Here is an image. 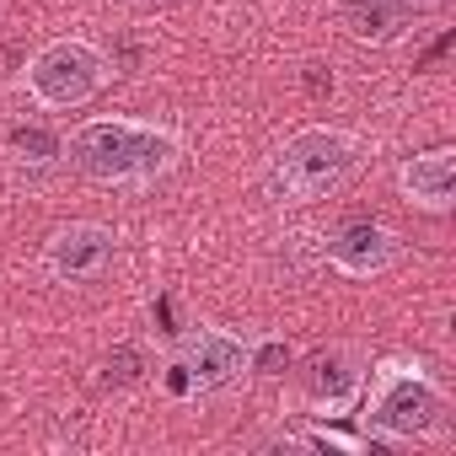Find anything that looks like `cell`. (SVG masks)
I'll return each mask as SVG.
<instances>
[{"label": "cell", "mask_w": 456, "mask_h": 456, "mask_svg": "<svg viewBox=\"0 0 456 456\" xmlns=\"http://www.w3.org/2000/svg\"><path fill=\"white\" fill-rule=\"evenodd\" d=\"M445 408H451V397L424 360L387 354L365 370V392L354 403V419H360V435L370 445H408V440L440 435Z\"/></svg>", "instance_id": "cell-1"}, {"label": "cell", "mask_w": 456, "mask_h": 456, "mask_svg": "<svg viewBox=\"0 0 456 456\" xmlns=\"http://www.w3.org/2000/svg\"><path fill=\"white\" fill-rule=\"evenodd\" d=\"M65 156L81 177L102 188H151L177 167L183 145L172 129L145 118H86L81 129H70Z\"/></svg>", "instance_id": "cell-2"}, {"label": "cell", "mask_w": 456, "mask_h": 456, "mask_svg": "<svg viewBox=\"0 0 456 456\" xmlns=\"http://www.w3.org/2000/svg\"><path fill=\"white\" fill-rule=\"evenodd\" d=\"M360 161H365V145H360L354 129L306 124L274 151V161L264 172V188H269L274 204H317V199L338 193L360 172Z\"/></svg>", "instance_id": "cell-3"}, {"label": "cell", "mask_w": 456, "mask_h": 456, "mask_svg": "<svg viewBox=\"0 0 456 456\" xmlns=\"http://www.w3.org/2000/svg\"><path fill=\"white\" fill-rule=\"evenodd\" d=\"M113 81L108 54L92 38H54L44 44L28 65H22V86L38 108L65 113V108H86L102 86Z\"/></svg>", "instance_id": "cell-4"}, {"label": "cell", "mask_w": 456, "mask_h": 456, "mask_svg": "<svg viewBox=\"0 0 456 456\" xmlns=\"http://www.w3.org/2000/svg\"><path fill=\"white\" fill-rule=\"evenodd\" d=\"M248 344L232 328H188L167 360V392L172 397H209L220 387H232L248 370Z\"/></svg>", "instance_id": "cell-5"}, {"label": "cell", "mask_w": 456, "mask_h": 456, "mask_svg": "<svg viewBox=\"0 0 456 456\" xmlns=\"http://www.w3.org/2000/svg\"><path fill=\"white\" fill-rule=\"evenodd\" d=\"M365 370H370V360L354 344L312 349L301 360V370H296V397L317 419H349L354 403H360V392H365Z\"/></svg>", "instance_id": "cell-6"}, {"label": "cell", "mask_w": 456, "mask_h": 456, "mask_svg": "<svg viewBox=\"0 0 456 456\" xmlns=\"http://www.w3.org/2000/svg\"><path fill=\"white\" fill-rule=\"evenodd\" d=\"M113 253H118V237L108 232V225L70 220V225H60V232L44 242V274L60 280V285H92V280L108 274Z\"/></svg>", "instance_id": "cell-7"}, {"label": "cell", "mask_w": 456, "mask_h": 456, "mask_svg": "<svg viewBox=\"0 0 456 456\" xmlns=\"http://www.w3.org/2000/svg\"><path fill=\"white\" fill-rule=\"evenodd\" d=\"M328 264L349 280H376L403 264V237L381 220H349L328 237Z\"/></svg>", "instance_id": "cell-8"}, {"label": "cell", "mask_w": 456, "mask_h": 456, "mask_svg": "<svg viewBox=\"0 0 456 456\" xmlns=\"http://www.w3.org/2000/svg\"><path fill=\"white\" fill-rule=\"evenodd\" d=\"M397 188L413 209L424 215H451L456 204V151L451 145H429L419 156H408L397 167Z\"/></svg>", "instance_id": "cell-9"}, {"label": "cell", "mask_w": 456, "mask_h": 456, "mask_svg": "<svg viewBox=\"0 0 456 456\" xmlns=\"http://www.w3.org/2000/svg\"><path fill=\"white\" fill-rule=\"evenodd\" d=\"M413 0H349L338 12V28L354 38V44H370V49H387L397 38H408L413 28Z\"/></svg>", "instance_id": "cell-10"}, {"label": "cell", "mask_w": 456, "mask_h": 456, "mask_svg": "<svg viewBox=\"0 0 456 456\" xmlns=\"http://www.w3.org/2000/svg\"><path fill=\"white\" fill-rule=\"evenodd\" d=\"M280 445H301V451H344V456H360V451H370V440H365V435H354V429H338L333 419H328V424H312V429H301V435H285Z\"/></svg>", "instance_id": "cell-11"}, {"label": "cell", "mask_w": 456, "mask_h": 456, "mask_svg": "<svg viewBox=\"0 0 456 456\" xmlns=\"http://www.w3.org/2000/svg\"><path fill=\"white\" fill-rule=\"evenodd\" d=\"M145 370H151L145 344H113L97 381H102V387H134V381H145Z\"/></svg>", "instance_id": "cell-12"}, {"label": "cell", "mask_w": 456, "mask_h": 456, "mask_svg": "<svg viewBox=\"0 0 456 456\" xmlns=\"http://www.w3.org/2000/svg\"><path fill=\"white\" fill-rule=\"evenodd\" d=\"M12 156L28 161V167H49V161L65 156V140L49 134V129H38V124H28V129H12Z\"/></svg>", "instance_id": "cell-13"}, {"label": "cell", "mask_w": 456, "mask_h": 456, "mask_svg": "<svg viewBox=\"0 0 456 456\" xmlns=\"http://www.w3.org/2000/svg\"><path fill=\"white\" fill-rule=\"evenodd\" d=\"M248 370H258V376H285V370H290V344H285V338H253V344H248Z\"/></svg>", "instance_id": "cell-14"}, {"label": "cell", "mask_w": 456, "mask_h": 456, "mask_svg": "<svg viewBox=\"0 0 456 456\" xmlns=\"http://www.w3.org/2000/svg\"><path fill=\"white\" fill-rule=\"evenodd\" d=\"M306 86H312V97H328V92H333V76H322V65H312Z\"/></svg>", "instance_id": "cell-15"}, {"label": "cell", "mask_w": 456, "mask_h": 456, "mask_svg": "<svg viewBox=\"0 0 456 456\" xmlns=\"http://www.w3.org/2000/svg\"><path fill=\"white\" fill-rule=\"evenodd\" d=\"M429 6H445V0H413V12H429Z\"/></svg>", "instance_id": "cell-16"}, {"label": "cell", "mask_w": 456, "mask_h": 456, "mask_svg": "<svg viewBox=\"0 0 456 456\" xmlns=\"http://www.w3.org/2000/svg\"><path fill=\"white\" fill-rule=\"evenodd\" d=\"M134 6H167V0H134Z\"/></svg>", "instance_id": "cell-17"}]
</instances>
